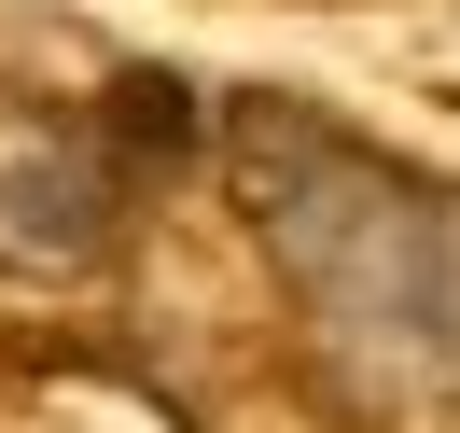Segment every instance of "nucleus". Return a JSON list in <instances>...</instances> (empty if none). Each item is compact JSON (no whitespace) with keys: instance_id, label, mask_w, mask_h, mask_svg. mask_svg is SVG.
Masks as SVG:
<instances>
[{"instance_id":"obj_3","label":"nucleus","mask_w":460,"mask_h":433,"mask_svg":"<svg viewBox=\"0 0 460 433\" xmlns=\"http://www.w3.org/2000/svg\"><path fill=\"white\" fill-rule=\"evenodd\" d=\"M98 140H112L126 182H154V168H181V154H196V98H181L168 70H126V85L98 98Z\"/></svg>"},{"instance_id":"obj_2","label":"nucleus","mask_w":460,"mask_h":433,"mask_svg":"<svg viewBox=\"0 0 460 433\" xmlns=\"http://www.w3.org/2000/svg\"><path fill=\"white\" fill-rule=\"evenodd\" d=\"M126 210H140V182L112 168L98 113H0V266L70 280L126 238Z\"/></svg>"},{"instance_id":"obj_1","label":"nucleus","mask_w":460,"mask_h":433,"mask_svg":"<svg viewBox=\"0 0 460 433\" xmlns=\"http://www.w3.org/2000/svg\"><path fill=\"white\" fill-rule=\"evenodd\" d=\"M209 154H224L237 224H252L265 266L293 280L307 336L335 349V364L419 377L432 364V336H419V210L432 196H404L363 140H335V126L293 113V98H237Z\"/></svg>"},{"instance_id":"obj_4","label":"nucleus","mask_w":460,"mask_h":433,"mask_svg":"<svg viewBox=\"0 0 460 433\" xmlns=\"http://www.w3.org/2000/svg\"><path fill=\"white\" fill-rule=\"evenodd\" d=\"M419 336H432V364L460 377V196L419 210Z\"/></svg>"}]
</instances>
